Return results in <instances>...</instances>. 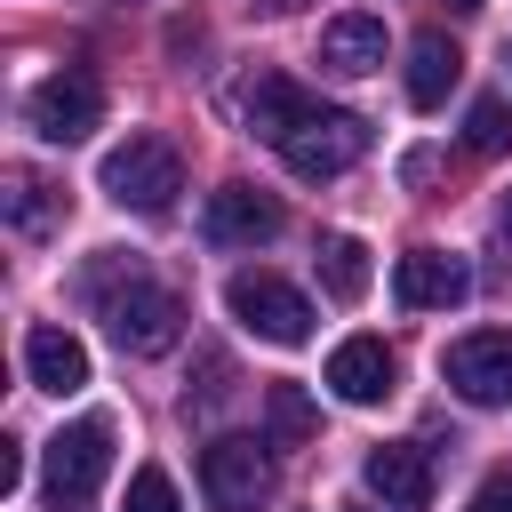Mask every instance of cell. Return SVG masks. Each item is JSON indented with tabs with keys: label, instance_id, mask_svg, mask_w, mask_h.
Masks as SVG:
<instances>
[{
	"label": "cell",
	"instance_id": "1",
	"mask_svg": "<svg viewBox=\"0 0 512 512\" xmlns=\"http://www.w3.org/2000/svg\"><path fill=\"white\" fill-rule=\"evenodd\" d=\"M104 472H112V416L64 424V432L48 440V456H40V488H48L56 512H88L96 488H104Z\"/></svg>",
	"mask_w": 512,
	"mask_h": 512
},
{
	"label": "cell",
	"instance_id": "2",
	"mask_svg": "<svg viewBox=\"0 0 512 512\" xmlns=\"http://www.w3.org/2000/svg\"><path fill=\"white\" fill-rule=\"evenodd\" d=\"M96 184H104V200H120V208H136V216H160V208L184 192V160H176L168 136H128V144L104 152Z\"/></svg>",
	"mask_w": 512,
	"mask_h": 512
},
{
	"label": "cell",
	"instance_id": "3",
	"mask_svg": "<svg viewBox=\"0 0 512 512\" xmlns=\"http://www.w3.org/2000/svg\"><path fill=\"white\" fill-rule=\"evenodd\" d=\"M104 328H112V344H120L128 360H160V352L184 336V304H176V288L128 272V288L104 296Z\"/></svg>",
	"mask_w": 512,
	"mask_h": 512
},
{
	"label": "cell",
	"instance_id": "4",
	"mask_svg": "<svg viewBox=\"0 0 512 512\" xmlns=\"http://www.w3.org/2000/svg\"><path fill=\"white\" fill-rule=\"evenodd\" d=\"M224 312H232L248 336H264V344H304V336H312V304H304V288H288L280 272H232V280H224Z\"/></svg>",
	"mask_w": 512,
	"mask_h": 512
},
{
	"label": "cell",
	"instance_id": "5",
	"mask_svg": "<svg viewBox=\"0 0 512 512\" xmlns=\"http://www.w3.org/2000/svg\"><path fill=\"white\" fill-rule=\"evenodd\" d=\"M200 496L208 512H256L272 496V464H264V440L248 432H216L200 448Z\"/></svg>",
	"mask_w": 512,
	"mask_h": 512
},
{
	"label": "cell",
	"instance_id": "6",
	"mask_svg": "<svg viewBox=\"0 0 512 512\" xmlns=\"http://www.w3.org/2000/svg\"><path fill=\"white\" fill-rule=\"evenodd\" d=\"M440 376H448L456 400L504 408V400H512V328H472V336H456V344L440 352Z\"/></svg>",
	"mask_w": 512,
	"mask_h": 512
},
{
	"label": "cell",
	"instance_id": "7",
	"mask_svg": "<svg viewBox=\"0 0 512 512\" xmlns=\"http://www.w3.org/2000/svg\"><path fill=\"white\" fill-rule=\"evenodd\" d=\"M24 120H32V136H48V144H80V136L104 120V88H96V72H80V64L48 72V80L24 96Z\"/></svg>",
	"mask_w": 512,
	"mask_h": 512
},
{
	"label": "cell",
	"instance_id": "8",
	"mask_svg": "<svg viewBox=\"0 0 512 512\" xmlns=\"http://www.w3.org/2000/svg\"><path fill=\"white\" fill-rule=\"evenodd\" d=\"M360 152H368V120H360V112H312V120H304V128L280 144L288 176H304V184H328V176H344Z\"/></svg>",
	"mask_w": 512,
	"mask_h": 512
},
{
	"label": "cell",
	"instance_id": "9",
	"mask_svg": "<svg viewBox=\"0 0 512 512\" xmlns=\"http://www.w3.org/2000/svg\"><path fill=\"white\" fill-rule=\"evenodd\" d=\"M200 232H208L216 248H264V240L280 232V200L256 192V184H216L208 208H200Z\"/></svg>",
	"mask_w": 512,
	"mask_h": 512
},
{
	"label": "cell",
	"instance_id": "10",
	"mask_svg": "<svg viewBox=\"0 0 512 512\" xmlns=\"http://www.w3.org/2000/svg\"><path fill=\"white\" fill-rule=\"evenodd\" d=\"M392 296H400L408 312H448V304L472 296V264L448 256V248H408V256L392 264Z\"/></svg>",
	"mask_w": 512,
	"mask_h": 512
},
{
	"label": "cell",
	"instance_id": "11",
	"mask_svg": "<svg viewBox=\"0 0 512 512\" xmlns=\"http://www.w3.org/2000/svg\"><path fill=\"white\" fill-rule=\"evenodd\" d=\"M312 112H320L312 88H296L288 72H256V80H240V128L264 136V144H288Z\"/></svg>",
	"mask_w": 512,
	"mask_h": 512
},
{
	"label": "cell",
	"instance_id": "12",
	"mask_svg": "<svg viewBox=\"0 0 512 512\" xmlns=\"http://www.w3.org/2000/svg\"><path fill=\"white\" fill-rule=\"evenodd\" d=\"M392 384H400V360H392L384 336H344V344L328 352V392H336V400L376 408V400H392Z\"/></svg>",
	"mask_w": 512,
	"mask_h": 512
},
{
	"label": "cell",
	"instance_id": "13",
	"mask_svg": "<svg viewBox=\"0 0 512 512\" xmlns=\"http://www.w3.org/2000/svg\"><path fill=\"white\" fill-rule=\"evenodd\" d=\"M360 480H368V496H384V512H424V504H432V456L408 448V440L368 448Z\"/></svg>",
	"mask_w": 512,
	"mask_h": 512
},
{
	"label": "cell",
	"instance_id": "14",
	"mask_svg": "<svg viewBox=\"0 0 512 512\" xmlns=\"http://www.w3.org/2000/svg\"><path fill=\"white\" fill-rule=\"evenodd\" d=\"M24 376L40 384V392H80L88 384V344L72 336V328H56V320H40V328H24Z\"/></svg>",
	"mask_w": 512,
	"mask_h": 512
},
{
	"label": "cell",
	"instance_id": "15",
	"mask_svg": "<svg viewBox=\"0 0 512 512\" xmlns=\"http://www.w3.org/2000/svg\"><path fill=\"white\" fill-rule=\"evenodd\" d=\"M320 64H328V72H344V80L384 72V16H368V8L328 16V24H320Z\"/></svg>",
	"mask_w": 512,
	"mask_h": 512
},
{
	"label": "cell",
	"instance_id": "16",
	"mask_svg": "<svg viewBox=\"0 0 512 512\" xmlns=\"http://www.w3.org/2000/svg\"><path fill=\"white\" fill-rule=\"evenodd\" d=\"M456 80H464L456 40H448V32H416V40H408V104H416V112H440Z\"/></svg>",
	"mask_w": 512,
	"mask_h": 512
},
{
	"label": "cell",
	"instance_id": "17",
	"mask_svg": "<svg viewBox=\"0 0 512 512\" xmlns=\"http://www.w3.org/2000/svg\"><path fill=\"white\" fill-rule=\"evenodd\" d=\"M0 184H8V192H0V208H8V224H16L24 240H40V232H56V224H64V192H56L40 168H8Z\"/></svg>",
	"mask_w": 512,
	"mask_h": 512
},
{
	"label": "cell",
	"instance_id": "18",
	"mask_svg": "<svg viewBox=\"0 0 512 512\" xmlns=\"http://www.w3.org/2000/svg\"><path fill=\"white\" fill-rule=\"evenodd\" d=\"M368 280H376V272H368V240L328 232V240H320V288H328L336 304H360V296H368Z\"/></svg>",
	"mask_w": 512,
	"mask_h": 512
},
{
	"label": "cell",
	"instance_id": "19",
	"mask_svg": "<svg viewBox=\"0 0 512 512\" xmlns=\"http://www.w3.org/2000/svg\"><path fill=\"white\" fill-rule=\"evenodd\" d=\"M264 424H272L280 448H304L312 424H320V416H312V392H304V384H264Z\"/></svg>",
	"mask_w": 512,
	"mask_h": 512
},
{
	"label": "cell",
	"instance_id": "20",
	"mask_svg": "<svg viewBox=\"0 0 512 512\" xmlns=\"http://www.w3.org/2000/svg\"><path fill=\"white\" fill-rule=\"evenodd\" d=\"M512 144V104L504 96H472V112H464V152H504Z\"/></svg>",
	"mask_w": 512,
	"mask_h": 512
},
{
	"label": "cell",
	"instance_id": "21",
	"mask_svg": "<svg viewBox=\"0 0 512 512\" xmlns=\"http://www.w3.org/2000/svg\"><path fill=\"white\" fill-rule=\"evenodd\" d=\"M120 512H184V504H176V480H168L160 464H136V472H128V496H120Z\"/></svg>",
	"mask_w": 512,
	"mask_h": 512
},
{
	"label": "cell",
	"instance_id": "22",
	"mask_svg": "<svg viewBox=\"0 0 512 512\" xmlns=\"http://www.w3.org/2000/svg\"><path fill=\"white\" fill-rule=\"evenodd\" d=\"M472 512H512V472H488L480 496H472Z\"/></svg>",
	"mask_w": 512,
	"mask_h": 512
},
{
	"label": "cell",
	"instance_id": "23",
	"mask_svg": "<svg viewBox=\"0 0 512 512\" xmlns=\"http://www.w3.org/2000/svg\"><path fill=\"white\" fill-rule=\"evenodd\" d=\"M16 480H24V456H16V448H0V496H16Z\"/></svg>",
	"mask_w": 512,
	"mask_h": 512
},
{
	"label": "cell",
	"instance_id": "24",
	"mask_svg": "<svg viewBox=\"0 0 512 512\" xmlns=\"http://www.w3.org/2000/svg\"><path fill=\"white\" fill-rule=\"evenodd\" d=\"M504 232H512V192H504Z\"/></svg>",
	"mask_w": 512,
	"mask_h": 512
},
{
	"label": "cell",
	"instance_id": "25",
	"mask_svg": "<svg viewBox=\"0 0 512 512\" xmlns=\"http://www.w3.org/2000/svg\"><path fill=\"white\" fill-rule=\"evenodd\" d=\"M264 8H304V0H264Z\"/></svg>",
	"mask_w": 512,
	"mask_h": 512
},
{
	"label": "cell",
	"instance_id": "26",
	"mask_svg": "<svg viewBox=\"0 0 512 512\" xmlns=\"http://www.w3.org/2000/svg\"><path fill=\"white\" fill-rule=\"evenodd\" d=\"M448 8H480V0H448Z\"/></svg>",
	"mask_w": 512,
	"mask_h": 512
},
{
	"label": "cell",
	"instance_id": "27",
	"mask_svg": "<svg viewBox=\"0 0 512 512\" xmlns=\"http://www.w3.org/2000/svg\"><path fill=\"white\" fill-rule=\"evenodd\" d=\"M352 512H368V504H352Z\"/></svg>",
	"mask_w": 512,
	"mask_h": 512
}]
</instances>
